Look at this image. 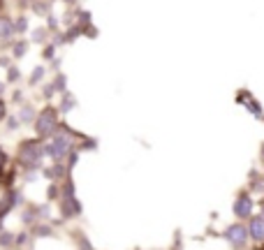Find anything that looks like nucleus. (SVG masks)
<instances>
[{"label": "nucleus", "mask_w": 264, "mask_h": 250, "mask_svg": "<svg viewBox=\"0 0 264 250\" xmlns=\"http://www.w3.org/2000/svg\"><path fill=\"white\" fill-rule=\"evenodd\" d=\"M248 227H243V225H230V227L225 229V239L232 243L234 248H241V246H246V241H248Z\"/></svg>", "instance_id": "3"}, {"label": "nucleus", "mask_w": 264, "mask_h": 250, "mask_svg": "<svg viewBox=\"0 0 264 250\" xmlns=\"http://www.w3.org/2000/svg\"><path fill=\"white\" fill-rule=\"evenodd\" d=\"M262 153H264V151H262Z\"/></svg>", "instance_id": "17"}, {"label": "nucleus", "mask_w": 264, "mask_h": 250, "mask_svg": "<svg viewBox=\"0 0 264 250\" xmlns=\"http://www.w3.org/2000/svg\"><path fill=\"white\" fill-rule=\"evenodd\" d=\"M5 165H7V156H5V151L0 148V172L5 169Z\"/></svg>", "instance_id": "9"}, {"label": "nucleus", "mask_w": 264, "mask_h": 250, "mask_svg": "<svg viewBox=\"0 0 264 250\" xmlns=\"http://www.w3.org/2000/svg\"><path fill=\"white\" fill-rule=\"evenodd\" d=\"M16 28H19V32H23V28H26V19H19V23H16Z\"/></svg>", "instance_id": "13"}, {"label": "nucleus", "mask_w": 264, "mask_h": 250, "mask_svg": "<svg viewBox=\"0 0 264 250\" xmlns=\"http://www.w3.org/2000/svg\"><path fill=\"white\" fill-rule=\"evenodd\" d=\"M23 51H26V44H16V56H23Z\"/></svg>", "instance_id": "11"}, {"label": "nucleus", "mask_w": 264, "mask_h": 250, "mask_svg": "<svg viewBox=\"0 0 264 250\" xmlns=\"http://www.w3.org/2000/svg\"><path fill=\"white\" fill-rule=\"evenodd\" d=\"M56 127H58V114H56V109L53 107H47L40 111L37 116V123H35V130H37V135L42 137H51L56 132Z\"/></svg>", "instance_id": "1"}, {"label": "nucleus", "mask_w": 264, "mask_h": 250, "mask_svg": "<svg viewBox=\"0 0 264 250\" xmlns=\"http://www.w3.org/2000/svg\"><path fill=\"white\" fill-rule=\"evenodd\" d=\"M248 234L253 236L255 241H264V220L257 216V218L250 220V227H248Z\"/></svg>", "instance_id": "6"}, {"label": "nucleus", "mask_w": 264, "mask_h": 250, "mask_svg": "<svg viewBox=\"0 0 264 250\" xmlns=\"http://www.w3.org/2000/svg\"><path fill=\"white\" fill-rule=\"evenodd\" d=\"M40 77H42V67H40V70H35V72H32V79H31V81L35 83V81H37V79H40Z\"/></svg>", "instance_id": "10"}, {"label": "nucleus", "mask_w": 264, "mask_h": 250, "mask_svg": "<svg viewBox=\"0 0 264 250\" xmlns=\"http://www.w3.org/2000/svg\"><path fill=\"white\" fill-rule=\"evenodd\" d=\"M70 146H72L70 137L61 135V137H56V139H53V144L49 146V153H51L53 160H63V157L67 156V151H70Z\"/></svg>", "instance_id": "4"}, {"label": "nucleus", "mask_w": 264, "mask_h": 250, "mask_svg": "<svg viewBox=\"0 0 264 250\" xmlns=\"http://www.w3.org/2000/svg\"><path fill=\"white\" fill-rule=\"evenodd\" d=\"M262 220H264V204H262Z\"/></svg>", "instance_id": "16"}, {"label": "nucleus", "mask_w": 264, "mask_h": 250, "mask_svg": "<svg viewBox=\"0 0 264 250\" xmlns=\"http://www.w3.org/2000/svg\"><path fill=\"white\" fill-rule=\"evenodd\" d=\"M42 160V146L37 141H23L19 146V162L26 167H35Z\"/></svg>", "instance_id": "2"}, {"label": "nucleus", "mask_w": 264, "mask_h": 250, "mask_svg": "<svg viewBox=\"0 0 264 250\" xmlns=\"http://www.w3.org/2000/svg\"><path fill=\"white\" fill-rule=\"evenodd\" d=\"M0 232H2V216H0Z\"/></svg>", "instance_id": "15"}, {"label": "nucleus", "mask_w": 264, "mask_h": 250, "mask_svg": "<svg viewBox=\"0 0 264 250\" xmlns=\"http://www.w3.org/2000/svg\"><path fill=\"white\" fill-rule=\"evenodd\" d=\"M253 213V199L248 195H241V197L234 202V216L236 218H248Z\"/></svg>", "instance_id": "5"}, {"label": "nucleus", "mask_w": 264, "mask_h": 250, "mask_svg": "<svg viewBox=\"0 0 264 250\" xmlns=\"http://www.w3.org/2000/svg\"><path fill=\"white\" fill-rule=\"evenodd\" d=\"M63 109H72V97H70V95L65 97V104H63Z\"/></svg>", "instance_id": "12"}, {"label": "nucleus", "mask_w": 264, "mask_h": 250, "mask_svg": "<svg viewBox=\"0 0 264 250\" xmlns=\"http://www.w3.org/2000/svg\"><path fill=\"white\" fill-rule=\"evenodd\" d=\"M2 116H5V104H2V100H0V121H2Z\"/></svg>", "instance_id": "14"}, {"label": "nucleus", "mask_w": 264, "mask_h": 250, "mask_svg": "<svg viewBox=\"0 0 264 250\" xmlns=\"http://www.w3.org/2000/svg\"><path fill=\"white\" fill-rule=\"evenodd\" d=\"M19 118H21V121H31V118H32V109H31V107H23L21 111H19Z\"/></svg>", "instance_id": "8"}, {"label": "nucleus", "mask_w": 264, "mask_h": 250, "mask_svg": "<svg viewBox=\"0 0 264 250\" xmlns=\"http://www.w3.org/2000/svg\"><path fill=\"white\" fill-rule=\"evenodd\" d=\"M14 35V26L7 16H0V42H10V37Z\"/></svg>", "instance_id": "7"}]
</instances>
